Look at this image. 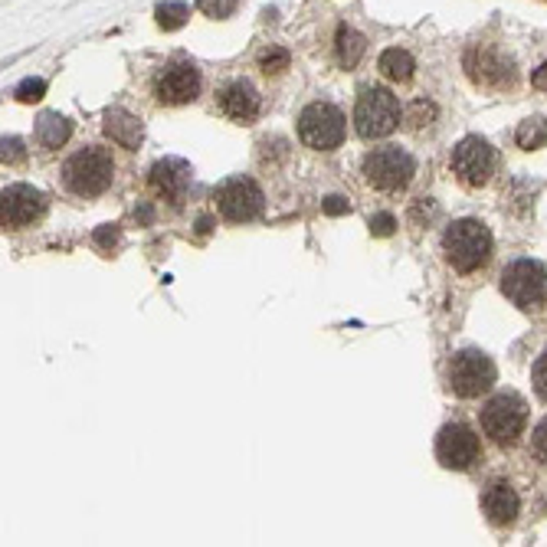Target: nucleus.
<instances>
[{
  "label": "nucleus",
  "instance_id": "f257e3e1",
  "mask_svg": "<svg viewBox=\"0 0 547 547\" xmlns=\"http://www.w3.org/2000/svg\"><path fill=\"white\" fill-rule=\"evenodd\" d=\"M442 249H446V259L452 262V269L475 272V269H482L488 262V256H492V233L479 220H459V223H452L446 230Z\"/></svg>",
  "mask_w": 547,
  "mask_h": 547
},
{
  "label": "nucleus",
  "instance_id": "f03ea898",
  "mask_svg": "<svg viewBox=\"0 0 547 547\" xmlns=\"http://www.w3.org/2000/svg\"><path fill=\"white\" fill-rule=\"evenodd\" d=\"M115 177V161L105 148H86L75 151L63 168L66 187L79 197H96V193L108 191V184Z\"/></svg>",
  "mask_w": 547,
  "mask_h": 547
},
{
  "label": "nucleus",
  "instance_id": "7ed1b4c3",
  "mask_svg": "<svg viewBox=\"0 0 547 547\" xmlns=\"http://www.w3.org/2000/svg\"><path fill=\"white\" fill-rule=\"evenodd\" d=\"M400 115H403L400 102L390 89H367L364 96L357 98V108H355L357 135L367 141L387 138L400 125Z\"/></svg>",
  "mask_w": 547,
  "mask_h": 547
},
{
  "label": "nucleus",
  "instance_id": "20e7f679",
  "mask_svg": "<svg viewBox=\"0 0 547 547\" xmlns=\"http://www.w3.org/2000/svg\"><path fill=\"white\" fill-rule=\"evenodd\" d=\"M525 423H527V407L518 394H498L482 410L485 436H492V442H498V446H515L518 436L525 433Z\"/></svg>",
  "mask_w": 547,
  "mask_h": 547
},
{
  "label": "nucleus",
  "instance_id": "39448f33",
  "mask_svg": "<svg viewBox=\"0 0 547 547\" xmlns=\"http://www.w3.org/2000/svg\"><path fill=\"white\" fill-rule=\"evenodd\" d=\"M502 292L518 309H537L547 299V272L535 259H518L502 272Z\"/></svg>",
  "mask_w": 547,
  "mask_h": 547
},
{
  "label": "nucleus",
  "instance_id": "423d86ee",
  "mask_svg": "<svg viewBox=\"0 0 547 547\" xmlns=\"http://www.w3.org/2000/svg\"><path fill=\"white\" fill-rule=\"evenodd\" d=\"M495 384V364L482 351H459V355L449 361V387L452 394H459L462 400L482 397L485 390H492Z\"/></svg>",
  "mask_w": 547,
  "mask_h": 547
},
{
  "label": "nucleus",
  "instance_id": "0eeeda50",
  "mask_svg": "<svg viewBox=\"0 0 547 547\" xmlns=\"http://www.w3.org/2000/svg\"><path fill=\"white\" fill-rule=\"evenodd\" d=\"M299 138L315 151H332L344 141V115L328 102H311L299 115Z\"/></svg>",
  "mask_w": 547,
  "mask_h": 547
},
{
  "label": "nucleus",
  "instance_id": "6e6552de",
  "mask_svg": "<svg viewBox=\"0 0 547 547\" xmlns=\"http://www.w3.org/2000/svg\"><path fill=\"white\" fill-rule=\"evenodd\" d=\"M216 207H220V214L230 220V223H249V220H256L262 214V204H266V197L259 191V184L253 177H230L216 187Z\"/></svg>",
  "mask_w": 547,
  "mask_h": 547
},
{
  "label": "nucleus",
  "instance_id": "1a4fd4ad",
  "mask_svg": "<svg viewBox=\"0 0 547 547\" xmlns=\"http://www.w3.org/2000/svg\"><path fill=\"white\" fill-rule=\"evenodd\" d=\"M364 177L377 191H403L413 177V158L400 148H377L364 158Z\"/></svg>",
  "mask_w": 547,
  "mask_h": 547
},
{
  "label": "nucleus",
  "instance_id": "9d476101",
  "mask_svg": "<svg viewBox=\"0 0 547 547\" xmlns=\"http://www.w3.org/2000/svg\"><path fill=\"white\" fill-rule=\"evenodd\" d=\"M436 459L446 465V469H456V473H465L473 469L475 462L482 459V442L469 426L462 423H449V426L440 429V440H436Z\"/></svg>",
  "mask_w": 547,
  "mask_h": 547
},
{
  "label": "nucleus",
  "instance_id": "9b49d317",
  "mask_svg": "<svg viewBox=\"0 0 547 547\" xmlns=\"http://www.w3.org/2000/svg\"><path fill=\"white\" fill-rule=\"evenodd\" d=\"M452 171L459 174V181L465 187H482V184H488V177L495 171V151L488 148V141L475 138V135L462 138L456 145V151H452Z\"/></svg>",
  "mask_w": 547,
  "mask_h": 547
},
{
  "label": "nucleus",
  "instance_id": "f8f14e48",
  "mask_svg": "<svg viewBox=\"0 0 547 547\" xmlns=\"http://www.w3.org/2000/svg\"><path fill=\"white\" fill-rule=\"evenodd\" d=\"M465 73L473 79L475 86L482 89H508L515 82V69H512V59L492 46H473L465 53Z\"/></svg>",
  "mask_w": 547,
  "mask_h": 547
},
{
  "label": "nucleus",
  "instance_id": "ddd939ff",
  "mask_svg": "<svg viewBox=\"0 0 547 547\" xmlns=\"http://www.w3.org/2000/svg\"><path fill=\"white\" fill-rule=\"evenodd\" d=\"M197 92H200V73L191 63L168 66L154 79V96L164 105H187L197 98Z\"/></svg>",
  "mask_w": 547,
  "mask_h": 547
},
{
  "label": "nucleus",
  "instance_id": "4468645a",
  "mask_svg": "<svg viewBox=\"0 0 547 547\" xmlns=\"http://www.w3.org/2000/svg\"><path fill=\"white\" fill-rule=\"evenodd\" d=\"M46 210V197L30 184H13L4 191V226H27Z\"/></svg>",
  "mask_w": 547,
  "mask_h": 547
},
{
  "label": "nucleus",
  "instance_id": "2eb2a0df",
  "mask_svg": "<svg viewBox=\"0 0 547 547\" xmlns=\"http://www.w3.org/2000/svg\"><path fill=\"white\" fill-rule=\"evenodd\" d=\"M151 187L158 197H164L168 204L181 207L187 200V191H191V168L177 158H168V161H158L151 168Z\"/></svg>",
  "mask_w": 547,
  "mask_h": 547
},
{
  "label": "nucleus",
  "instance_id": "dca6fc26",
  "mask_svg": "<svg viewBox=\"0 0 547 547\" xmlns=\"http://www.w3.org/2000/svg\"><path fill=\"white\" fill-rule=\"evenodd\" d=\"M220 112H223L226 119L233 121H253L259 112V96L256 89L249 86L246 79H237V82H230V86L220 89Z\"/></svg>",
  "mask_w": 547,
  "mask_h": 547
},
{
  "label": "nucleus",
  "instance_id": "f3484780",
  "mask_svg": "<svg viewBox=\"0 0 547 547\" xmlns=\"http://www.w3.org/2000/svg\"><path fill=\"white\" fill-rule=\"evenodd\" d=\"M482 508H485V515H488L492 525L504 527V525L515 521L521 502H518V492L508 482H492L482 495Z\"/></svg>",
  "mask_w": 547,
  "mask_h": 547
},
{
  "label": "nucleus",
  "instance_id": "a211bd4d",
  "mask_svg": "<svg viewBox=\"0 0 547 547\" xmlns=\"http://www.w3.org/2000/svg\"><path fill=\"white\" fill-rule=\"evenodd\" d=\"M105 135L121 148L135 151L141 145V121L129 112H121V108H112L105 115Z\"/></svg>",
  "mask_w": 547,
  "mask_h": 547
},
{
  "label": "nucleus",
  "instance_id": "6ab92c4d",
  "mask_svg": "<svg viewBox=\"0 0 547 547\" xmlns=\"http://www.w3.org/2000/svg\"><path fill=\"white\" fill-rule=\"evenodd\" d=\"M69 135H73V125H69L63 115H56V112H46V115H40V121H36V141H40V148H46V151L63 148L66 141H69Z\"/></svg>",
  "mask_w": 547,
  "mask_h": 547
},
{
  "label": "nucleus",
  "instance_id": "aec40b11",
  "mask_svg": "<svg viewBox=\"0 0 547 547\" xmlns=\"http://www.w3.org/2000/svg\"><path fill=\"white\" fill-rule=\"evenodd\" d=\"M413 69H417V63H413V56L407 53V50H384L380 53V73L390 79V82H410L413 79Z\"/></svg>",
  "mask_w": 547,
  "mask_h": 547
},
{
  "label": "nucleus",
  "instance_id": "412c9836",
  "mask_svg": "<svg viewBox=\"0 0 547 547\" xmlns=\"http://www.w3.org/2000/svg\"><path fill=\"white\" fill-rule=\"evenodd\" d=\"M334 50H338V63H341L344 69H355V66L361 63V56H364L367 43L357 30L341 27V30H338V40H334Z\"/></svg>",
  "mask_w": 547,
  "mask_h": 547
},
{
  "label": "nucleus",
  "instance_id": "4be33fe9",
  "mask_svg": "<svg viewBox=\"0 0 547 547\" xmlns=\"http://www.w3.org/2000/svg\"><path fill=\"white\" fill-rule=\"evenodd\" d=\"M515 141H518V148H525V151H535V148H541V145H547V119H541V115L525 119L518 125Z\"/></svg>",
  "mask_w": 547,
  "mask_h": 547
},
{
  "label": "nucleus",
  "instance_id": "5701e85b",
  "mask_svg": "<svg viewBox=\"0 0 547 547\" xmlns=\"http://www.w3.org/2000/svg\"><path fill=\"white\" fill-rule=\"evenodd\" d=\"M191 11H187V4H161L158 7V27L161 30H181L184 23H187Z\"/></svg>",
  "mask_w": 547,
  "mask_h": 547
},
{
  "label": "nucleus",
  "instance_id": "b1692460",
  "mask_svg": "<svg viewBox=\"0 0 547 547\" xmlns=\"http://www.w3.org/2000/svg\"><path fill=\"white\" fill-rule=\"evenodd\" d=\"M433 119H436V105L426 102V98H417V102L407 108V125L410 129H423V125H429Z\"/></svg>",
  "mask_w": 547,
  "mask_h": 547
},
{
  "label": "nucleus",
  "instance_id": "393cba45",
  "mask_svg": "<svg viewBox=\"0 0 547 547\" xmlns=\"http://www.w3.org/2000/svg\"><path fill=\"white\" fill-rule=\"evenodd\" d=\"M13 96L20 98V102H27V105H30V102H40V98L46 96V82L43 79H23Z\"/></svg>",
  "mask_w": 547,
  "mask_h": 547
},
{
  "label": "nucleus",
  "instance_id": "a878e982",
  "mask_svg": "<svg viewBox=\"0 0 547 547\" xmlns=\"http://www.w3.org/2000/svg\"><path fill=\"white\" fill-rule=\"evenodd\" d=\"M259 66H262V73L266 75H279L282 69H289V53H285V50H269V53H262Z\"/></svg>",
  "mask_w": 547,
  "mask_h": 547
},
{
  "label": "nucleus",
  "instance_id": "bb28decb",
  "mask_svg": "<svg viewBox=\"0 0 547 547\" xmlns=\"http://www.w3.org/2000/svg\"><path fill=\"white\" fill-rule=\"evenodd\" d=\"M239 0H197V7L207 13V17H216V20H223L230 13L237 11Z\"/></svg>",
  "mask_w": 547,
  "mask_h": 547
},
{
  "label": "nucleus",
  "instance_id": "cd10ccee",
  "mask_svg": "<svg viewBox=\"0 0 547 547\" xmlns=\"http://www.w3.org/2000/svg\"><path fill=\"white\" fill-rule=\"evenodd\" d=\"M531 456L547 465V417L541 419L535 426V433H531Z\"/></svg>",
  "mask_w": 547,
  "mask_h": 547
},
{
  "label": "nucleus",
  "instance_id": "c85d7f7f",
  "mask_svg": "<svg viewBox=\"0 0 547 547\" xmlns=\"http://www.w3.org/2000/svg\"><path fill=\"white\" fill-rule=\"evenodd\" d=\"M531 380H535V390H537V397L544 400L547 403V351L541 357H537V364L535 371H531Z\"/></svg>",
  "mask_w": 547,
  "mask_h": 547
},
{
  "label": "nucleus",
  "instance_id": "c756f323",
  "mask_svg": "<svg viewBox=\"0 0 547 547\" xmlns=\"http://www.w3.org/2000/svg\"><path fill=\"white\" fill-rule=\"evenodd\" d=\"M0 154H4V164H17L27 158V151H23V141L20 138H4V145H0Z\"/></svg>",
  "mask_w": 547,
  "mask_h": 547
},
{
  "label": "nucleus",
  "instance_id": "7c9ffc66",
  "mask_svg": "<svg viewBox=\"0 0 547 547\" xmlns=\"http://www.w3.org/2000/svg\"><path fill=\"white\" fill-rule=\"evenodd\" d=\"M394 230H397V220L390 214L371 216V233H374V237H394Z\"/></svg>",
  "mask_w": 547,
  "mask_h": 547
},
{
  "label": "nucleus",
  "instance_id": "2f4dec72",
  "mask_svg": "<svg viewBox=\"0 0 547 547\" xmlns=\"http://www.w3.org/2000/svg\"><path fill=\"white\" fill-rule=\"evenodd\" d=\"M322 210L328 216H341V214H348V210H351V204H348V197H341V193H332V197H324Z\"/></svg>",
  "mask_w": 547,
  "mask_h": 547
},
{
  "label": "nucleus",
  "instance_id": "473e14b6",
  "mask_svg": "<svg viewBox=\"0 0 547 547\" xmlns=\"http://www.w3.org/2000/svg\"><path fill=\"white\" fill-rule=\"evenodd\" d=\"M119 243V226L112 223V226H98L96 230V246H102V249H112Z\"/></svg>",
  "mask_w": 547,
  "mask_h": 547
},
{
  "label": "nucleus",
  "instance_id": "72a5a7b5",
  "mask_svg": "<svg viewBox=\"0 0 547 547\" xmlns=\"http://www.w3.org/2000/svg\"><path fill=\"white\" fill-rule=\"evenodd\" d=\"M531 86L541 89V92H547V63L541 66V69H535V73H531Z\"/></svg>",
  "mask_w": 547,
  "mask_h": 547
}]
</instances>
